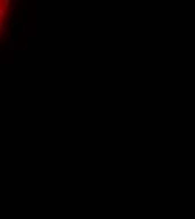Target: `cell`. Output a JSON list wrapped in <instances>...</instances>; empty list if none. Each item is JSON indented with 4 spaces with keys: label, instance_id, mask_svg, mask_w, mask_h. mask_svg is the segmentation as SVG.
I'll return each instance as SVG.
<instances>
[{
    "label": "cell",
    "instance_id": "cell-5",
    "mask_svg": "<svg viewBox=\"0 0 195 219\" xmlns=\"http://www.w3.org/2000/svg\"><path fill=\"white\" fill-rule=\"evenodd\" d=\"M12 2H14V3H15V5H17V3H20V0H12Z\"/></svg>",
    "mask_w": 195,
    "mask_h": 219
},
{
    "label": "cell",
    "instance_id": "cell-1",
    "mask_svg": "<svg viewBox=\"0 0 195 219\" xmlns=\"http://www.w3.org/2000/svg\"><path fill=\"white\" fill-rule=\"evenodd\" d=\"M0 62H5V64H10V62H12V52H9V51H5V52H2V57H0Z\"/></svg>",
    "mask_w": 195,
    "mask_h": 219
},
{
    "label": "cell",
    "instance_id": "cell-2",
    "mask_svg": "<svg viewBox=\"0 0 195 219\" xmlns=\"http://www.w3.org/2000/svg\"><path fill=\"white\" fill-rule=\"evenodd\" d=\"M17 49H19V40H17V37H15V39H12V40L9 42V49H7V51H9V52H14V51H17Z\"/></svg>",
    "mask_w": 195,
    "mask_h": 219
},
{
    "label": "cell",
    "instance_id": "cell-4",
    "mask_svg": "<svg viewBox=\"0 0 195 219\" xmlns=\"http://www.w3.org/2000/svg\"><path fill=\"white\" fill-rule=\"evenodd\" d=\"M5 12H7V9L5 7H0V19L5 17Z\"/></svg>",
    "mask_w": 195,
    "mask_h": 219
},
{
    "label": "cell",
    "instance_id": "cell-3",
    "mask_svg": "<svg viewBox=\"0 0 195 219\" xmlns=\"http://www.w3.org/2000/svg\"><path fill=\"white\" fill-rule=\"evenodd\" d=\"M29 29H30V31H29V36H37V34H39V32H37V29H39L37 25H29Z\"/></svg>",
    "mask_w": 195,
    "mask_h": 219
}]
</instances>
